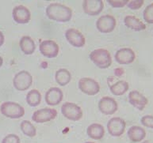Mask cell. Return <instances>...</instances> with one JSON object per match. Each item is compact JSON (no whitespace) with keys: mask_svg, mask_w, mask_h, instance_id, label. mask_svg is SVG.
<instances>
[{"mask_svg":"<svg viewBox=\"0 0 153 143\" xmlns=\"http://www.w3.org/2000/svg\"><path fill=\"white\" fill-rule=\"evenodd\" d=\"M128 101L133 107L140 111H143L149 103V100L139 91L133 90L128 93Z\"/></svg>","mask_w":153,"mask_h":143,"instance_id":"obj_16","label":"cell"},{"mask_svg":"<svg viewBox=\"0 0 153 143\" xmlns=\"http://www.w3.org/2000/svg\"><path fill=\"white\" fill-rule=\"evenodd\" d=\"M125 25L128 28L131 29L133 31H143L146 29V25L144 22H142L139 18L133 15H128L124 19Z\"/></svg>","mask_w":153,"mask_h":143,"instance_id":"obj_19","label":"cell"},{"mask_svg":"<svg viewBox=\"0 0 153 143\" xmlns=\"http://www.w3.org/2000/svg\"><path fill=\"white\" fill-rule=\"evenodd\" d=\"M126 123L120 117L111 118L107 123V130L109 134L113 137H120L126 130Z\"/></svg>","mask_w":153,"mask_h":143,"instance_id":"obj_8","label":"cell"},{"mask_svg":"<svg viewBox=\"0 0 153 143\" xmlns=\"http://www.w3.org/2000/svg\"><path fill=\"white\" fill-rule=\"evenodd\" d=\"M57 111L51 108H45L34 111L32 116L33 121L37 123H44L56 118Z\"/></svg>","mask_w":153,"mask_h":143,"instance_id":"obj_7","label":"cell"},{"mask_svg":"<svg viewBox=\"0 0 153 143\" xmlns=\"http://www.w3.org/2000/svg\"><path fill=\"white\" fill-rule=\"evenodd\" d=\"M92 63L100 69H107L112 64V58L109 51L98 48L92 51L89 55Z\"/></svg>","mask_w":153,"mask_h":143,"instance_id":"obj_2","label":"cell"},{"mask_svg":"<svg viewBox=\"0 0 153 143\" xmlns=\"http://www.w3.org/2000/svg\"><path fill=\"white\" fill-rule=\"evenodd\" d=\"M55 79L56 83L61 86H65L71 82V74L67 69H59L56 72Z\"/></svg>","mask_w":153,"mask_h":143,"instance_id":"obj_23","label":"cell"},{"mask_svg":"<svg viewBox=\"0 0 153 143\" xmlns=\"http://www.w3.org/2000/svg\"><path fill=\"white\" fill-rule=\"evenodd\" d=\"M64 98L63 91L57 87H52L45 93V100L46 104L50 106H56L60 104Z\"/></svg>","mask_w":153,"mask_h":143,"instance_id":"obj_17","label":"cell"},{"mask_svg":"<svg viewBox=\"0 0 153 143\" xmlns=\"http://www.w3.org/2000/svg\"><path fill=\"white\" fill-rule=\"evenodd\" d=\"M21 130L26 136L30 138H33L37 135V129L33 125L32 123L29 120H23L21 123Z\"/></svg>","mask_w":153,"mask_h":143,"instance_id":"obj_25","label":"cell"},{"mask_svg":"<svg viewBox=\"0 0 153 143\" xmlns=\"http://www.w3.org/2000/svg\"><path fill=\"white\" fill-rule=\"evenodd\" d=\"M110 86V92L115 96H121L128 90L129 85L127 82L123 80H119L117 82H114Z\"/></svg>","mask_w":153,"mask_h":143,"instance_id":"obj_22","label":"cell"},{"mask_svg":"<svg viewBox=\"0 0 153 143\" xmlns=\"http://www.w3.org/2000/svg\"><path fill=\"white\" fill-rule=\"evenodd\" d=\"M114 58L117 63L128 65L134 62L136 59V54L132 48H123L117 51Z\"/></svg>","mask_w":153,"mask_h":143,"instance_id":"obj_12","label":"cell"},{"mask_svg":"<svg viewBox=\"0 0 153 143\" xmlns=\"http://www.w3.org/2000/svg\"><path fill=\"white\" fill-rule=\"evenodd\" d=\"M0 111L3 116L10 119L22 118L25 115L24 108L18 103L12 101L2 103L0 107Z\"/></svg>","mask_w":153,"mask_h":143,"instance_id":"obj_3","label":"cell"},{"mask_svg":"<svg viewBox=\"0 0 153 143\" xmlns=\"http://www.w3.org/2000/svg\"><path fill=\"white\" fill-rule=\"evenodd\" d=\"M2 64H3V59L1 56H0V67L2 66Z\"/></svg>","mask_w":153,"mask_h":143,"instance_id":"obj_33","label":"cell"},{"mask_svg":"<svg viewBox=\"0 0 153 143\" xmlns=\"http://www.w3.org/2000/svg\"><path fill=\"white\" fill-rule=\"evenodd\" d=\"M98 109L105 116H111L117 111L118 105L114 98L104 97L98 102Z\"/></svg>","mask_w":153,"mask_h":143,"instance_id":"obj_11","label":"cell"},{"mask_svg":"<svg viewBox=\"0 0 153 143\" xmlns=\"http://www.w3.org/2000/svg\"><path fill=\"white\" fill-rule=\"evenodd\" d=\"M108 3L114 8H121L128 4V0H108Z\"/></svg>","mask_w":153,"mask_h":143,"instance_id":"obj_30","label":"cell"},{"mask_svg":"<svg viewBox=\"0 0 153 143\" xmlns=\"http://www.w3.org/2000/svg\"><path fill=\"white\" fill-rule=\"evenodd\" d=\"M45 12L49 19L59 22H67L72 18L71 8L61 3H51L47 7Z\"/></svg>","mask_w":153,"mask_h":143,"instance_id":"obj_1","label":"cell"},{"mask_svg":"<svg viewBox=\"0 0 153 143\" xmlns=\"http://www.w3.org/2000/svg\"><path fill=\"white\" fill-rule=\"evenodd\" d=\"M143 18L145 22L153 24V3L149 4L143 12Z\"/></svg>","mask_w":153,"mask_h":143,"instance_id":"obj_26","label":"cell"},{"mask_svg":"<svg viewBox=\"0 0 153 143\" xmlns=\"http://www.w3.org/2000/svg\"><path fill=\"white\" fill-rule=\"evenodd\" d=\"M124 73H125V71H124V70L122 68H117L114 71L115 75L117 76V77H121V75L124 74Z\"/></svg>","mask_w":153,"mask_h":143,"instance_id":"obj_31","label":"cell"},{"mask_svg":"<svg viewBox=\"0 0 153 143\" xmlns=\"http://www.w3.org/2000/svg\"><path fill=\"white\" fill-rule=\"evenodd\" d=\"M21 140L17 134H10L4 137V139H2V143H20Z\"/></svg>","mask_w":153,"mask_h":143,"instance_id":"obj_29","label":"cell"},{"mask_svg":"<svg viewBox=\"0 0 153 143\" xmlns=\"http://www.w3.org/2000/svg\"><path fill=\"white\" fill-rule=\"evenodd\" d=\"M85 143H94V142H87Z\"/></svg>","mask_w":153,"mask_h":143,"instance_id":"obj_34","label":"cell"},{"mask_svg":"<svg viewBox=\"0 0 153 143\" xmlns=\"http://www.w3.org/2000/svg\"><path fill=\"white\" fill-rule=\"evenodd\" d=\"M4 41H5L4 35H3V33L0 31V47L2 46V44L4 43Z\"/></svg>","mask_w":153,"mask_h":143,"instance_id":"obj_32","label":"cell"},{"mask_svg":"<svg viewBox=\"0 0 153 143\" xmlns=\"http://www.w3.org/2000/svg\"><path fill=\"white\" fill-rule=\"evenodd\" d=\"M117 21L114 17L104 15L98 18L96 21V28L100 32L109 33L113 32L116 27Z\"/></svg>","mask_w":153,"mask_h":143,"instance_id":"obj_9","label":"cell"},{"mask_svg":"<svg viewBox=\"0 0 153 143\" xmlns=\"http://www.w3.org/2000/svg\"><path fill=\"white\" fill-rule=\"evenodd\" d=\"M26 102L31 107H37L41 102V94L37 89L30 90L26 95Z\"/></svg>","mask_w":153,"mask_h":143,"instance_id":"obj_24","label":"cell"},{"mask_svg":"<svg viewBox=\"0 0 153 143\" xmlns=\"http://www.w3.org/2000/svg\"><path fill=\"white\" fill-rule=\"evenodd\" d=\"M144 0H128V4L126 5L127 7L131 10H137L140 9L143 5H144Z\"/></svg>","mask_w":153,"mask_h":143,"instance_id":"obj_27","label":"cell"},{"mask_svg":"<svg viewBox=\"0 0 153 143\" xmlns=\"http://www.w3.org/2000/svg\"><path fill=\"white\" fill-rule=\"evenodd\" d=\"M61 113L64 118L71 121L79 120L83 115L81 108L75 103L71 102H66L62 105Z\"/></svg>","mask_w":153,"mask_h":143,"instance_id":"obj_4","label":"cell"},{"mask_svg":"<svg viewBox=\"0 0 153 143\" xmlns=\"http://www.w3.org/2000/svg\"><path fill=\"white\" fill-rule=\"evenodd\" d=\"M19 46L21 50L25 55H32L36 50V44L30 36H24L19 41Z\"/></svg>","mask_w":153,"mask_h":143,"instance_id":"obj_21","label":"cell"},{"mask_svg":"<svg viewBox=\"0 0 153 143\" xmlns=\"http://www.w3.org/2000/svg\"><path fill=\"white\" fill-rule=\"evenodd\" d=\"M39 50L41 52V55H43L45 57L53 59L58 55L59 48V45L55 41H51V40H45L41 42L39 46Z\"/></svg>","mask_w":153,"mask_h":143,"instance_id":"obj_10","label":"cell"},{"mask_svg":"<svg viewBox=\"0 0 153 143\" xmlns=\"http://www.w3.org/2000/svg\"><path fill=\"white\" fill-rule=\"evenodd\" d=\"M65 37L69 43L76 48H82L86 43L84 36L76 29H68L65 32Z\"/></svg>","mask_w":153,"mask_h":143,"instance_id":"obj_13","label":"cell"},{"mask_svg":"<svg viewBox=\"0 0 153 143\" xmlns=\"http://www.w3.org/2000/svg\"><path fill=\"white\" fill-rule=\"evenodd\" d=\"M33 84V77L30 72L22 71L17 73L13 79V85L17 90L25 91Z\"/></svg>","mask_w":153,"mask_h":143,"instance_id":"obj_5","label":"cell"},{"mask_svg":"<svg viewBox=\"0 0 153 143\" xmlns=\"http://www.w3.org/2000/svg\"><path fill=\"white\" fill-rule=\"evenodd\" d=\"M128 137L133 142H140L146 137L145 130L139 126H133L128 130Z\"/></svg>","mask_w":153,"mask_h":143,"instance_id":"obj_18","label":"cell"},{"mask_svg":"<svg viewBox=\"0 0 153 143\" xmlns=\"http://www.w3.org/2000/svg\"><path fill=\"white\" fill-rule=\"evenodd\" d=\"M79 88L82 93L88 96H94L100 91L98 82L90 77H82L79 81Z\"/></svg>","mask_w":153,"mask_h":143,"instance_id":"obj_6","label":"cell"},{"mask_svg":"<svg viewBox=\"0 0 153 143\" xmlns=\"http://www.w3.org/2000/svg\"><path fill=\"white\" fill-rule=\"evenodd\" d=\"M87 135L94 140H100L104 137L105 128L99 123H92L87 129Z\"/></svg>","mask_w":153,"mask_h":143,"instance_id":"obj_20","label":"cell"},{"mask_svg":"<svg viewBox=\"0 0 153 143\" xmlns=\"http://www.w3.org/2000/svg\"><path fill=\"white\" fill-rule=\"evenodd\" d=\"M12 16L14 21L18 24H27L31 19V13L27 7L20 5L13 9Z\"/></svg>","mask_w":153,"mask_h":143,"instance_id":"obj_15","label":"cell"},{"mask_svg":"<svg viewBox=\"0 0 153 143\" xmlns=\"http://www.w3.org/2000/svg\"><path fill=\"white\" fill-rule=\"evenodd\" d=\"M104 3L102 0H85L82 2L83 11L88 15L96 16L102 11Z\"/></svg>","mask_w":153,"mask_h":143,"instance_id":"obj_14","label":"cell"},{"mask_svg":"<svg viewBox=\"0 0 153 143\" xmlns=\"http://www.w3.org/2000/svg\"><path fill=\"white\" fill-rule=\"evenodd\" d=\"M140 123L144 127L153 129V116L151 115L144 116L140 119Z\"/></svg>","mask_w":153,"mask_h":143,"instance_id":"obj_28","label":"cell"}]
</instances>
